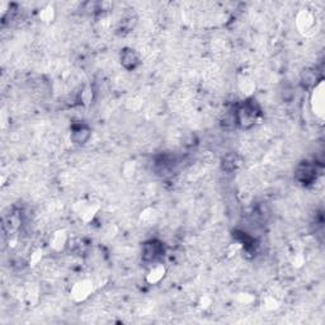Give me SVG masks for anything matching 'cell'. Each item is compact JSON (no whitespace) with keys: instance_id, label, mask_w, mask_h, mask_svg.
<instances>
[{"instance_id":"6da1fadb","label":"cell","mask_w":325,"mask_h":325,"mask_svg":"<svg viewBox=\"0 0 325 325\" xmlns=\"http://www.w3.org/2000/svg\"><path fill=\"white\" fill-rule=\"evenodd\" d=\"M258 109L252 103H245V105L243 106L239 110H238V113H236V118H238V122L242 125L243 127H248L250 125H253L258 116Z\"/></svg>"},{"instance_id":"7a4b0ae2","label":"cell","mask_w":325,"mask_h":325,"mask_svg":"<svg viewBox=\"0 0 325 325\" xmlns=\"http://www.w3.org/2000/svg\"><path fill=\"white\" fill-rule=\"evenodd\" d=\"M162 252H164V250H162V245L160 243L150 242L145 244L142 255H144V258L146 261H155L158 257L162 255Z\"/></svg>"},{"instance_id":"3957f363","label":"cell","mask_w":325,"mask_h":325,"mask_svg":"<svg viewBox=\"0 0 325 325\" xmlns=\"http://www.w3.org/2000/svg\"><path fill=\"white\" fill-rule=\"evenodd\" d=\"M296 175H298V181L304 182L305 184L311 183L315 179V168L305 162V164L298 166V170H296Z\"/></svg>"},{"instance_id":"277c9868","label":"cell","mask_w":325,"mask_h":325,"mask_svg":"<svg viewBox=\"0 0 325 325\" xmlns=\"http://www.w3.org/2000/svg\"><path fill=\"white\" fill-rule=\"evenodd\" d=\"M138 61H140V60H138L137 55H136L134 50L126 49L123 50L122 54H121V64L126 69H129V70L135 69L138 65Z\"/></svg>"},{"instance_id":"5b68a950","label":"cell","mask_w":325,"mask_h":325,"mask_svg":"<svg viewBox=\"0 0 325 325\" xmlns=\"http://www.w3.org/2000/svg\"><path fill=\"white\" fill-rule=\"evenodd\" d=\"M89 135H90L89 130L86 129V127L79 126L78 129L74 130L73 138H74V141L78 142V144H84V142L88 140Z\"/></svg>"}]
</instances>
